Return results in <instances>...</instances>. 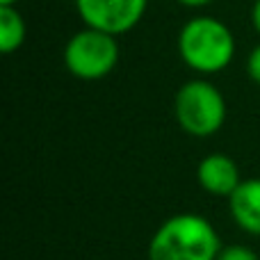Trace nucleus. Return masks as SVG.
<instances>
[{
  "instance_id": "nucleus-3",
  "label": "nucleus",
  "mask_w": 260,
  "mask_h": 260,
  "mask_svg": "<svg viewBox=\"0 0 260 260\" xmlns=\"http://www.w3.org/2000/svg\"><path fill=\"white\" fill-rule=\"evenodd\" d=\"M174 117L183 133H187L189 137L206 139L224 128L229 108L219 87L206 78H194L176 91Z\"/></svg>"
},
{
  "instance_id": "nucleus-11",
  "label": "nucleus",
  "mask_w": 260,
  "mask_h": 260,
  "mask_svg": "<svg viewBox=\"0 0 260 260\" xmlns=\"http://www.w3.org/2000/svg\"><path fill=\"white\" fill-rule=\"evenodd\" d=\"M176 3L187 7V9H201V7H208L212 0H176Z\"/></svg>"
},
{
  "instance_id": "nucleus-4",
  "label": "nucleus",
  "mask_w": 260,
  "mask_h": 260,
  "mask_svg": "<svg viewBox=\"0 0 260 260\" xmlns=\"http://www.w3.org/2000/svg\"><path fill=\"white\" fill-rule=\"evenodd\" d=\"M62 59L67 71L78 80H103L119 64V41L114 35L85 25L69 37Z\"/></svg>"
},
{
  "instance_id": "nucleus-6",
  "label": "nucleus",
  "mask_w": 260,
  "mask_h": 260,
  "mask_svg": "<svg viewBox=\"0 0 260 260\" xmlns=\"http://www.w3.org/2000/svg\"><path fill=\"white\" fill-rule=\"evenodd\" d=\"M197 180L210 197L229 199L242 183L240 165L226 153H210L197 167Z\"/></svg>"
},
{
  "instance_id": "nucleus-5",
  "label": "nucleus",
  "mask_w": 260,
  "mask_h": 260,
  "mask_svg": "<svg viewBox=\"0 0 260 260\" xmlns=\"http://www.w3.org/2000/svg\"><path fill=\"white\" fill-rule=\"evenodd\" d=\"M73 5L87 27L119 37L137 27L148 0H73Z\"/></svg>"
},
{
  "instance_id": "nucleus-13",
  "label": "nucleus",
  "mask_w": 260,
  "mask_h": 260,
  "mask_svg": "<svg viewBox=\"0 0 260 260\" xmlns=\"http://www.w3.org/2000/svg\"><path fill=\"white\" fill-rule=\"evenodd\" d=\"M0 5H18V0H0Z\"/></svg>"
},
{
  "instance_id": "nucleus-7",
  "label": "nucleus",
  "mask_w": 260,
  "mask_h": 260,
  "mask_svg": "<svg viewBox=\"0 0 260 260\" xmlns=\"http://www.w3.org/2000/svg\"><path fill=\"white\" fill-rule=\"evenodd\" d=\"M229 212L240 231L260 238V178H247L229 197Z\"/></svg>"
},
{
  "instance_id": "nucleus-12",
  "label": "nucleus",
  "mask_w": 260,
  "mask_h": 260,
  "mask_svg": "<svg viewBox=\"0 0 260 260\" xmlns=\"http://www.w3.org/2000/svg\"><path fill=\"white\" fill-rule=\"evenodd\" d=\"M251 23H253V27H256V32L260 35V0H256L251 7Z\"/></svg>"
},
{
  "instance_id": "nucleus-2",
  "label": "nucleus",
  "mask_w": 260,
  "mask_h": 260,
  "mask_svg": "<svg viewBox=\"0 0 260 260\" xmlns=\"http://www.w3.org/2000/svg\"><path fill=\"white\" fill-rule=\"evenodd\" d=\"M238 41L231 27L215 16H194L178 32V55L199 76H215L231 67Z\"/></svg>"
},
{
  "instance_id": "nucleus-8",
  "label": "nucleus",
  "mask_w": 260,
  "mask_h": 260,
  "mask_svg": "<svg viewBox=\"0 0 260 260\" xmlns=\"http://www.w3.org/2000/svg\"><path fill=\"white\" fill-rule=\"evenodd\" d=\"M27 25L16 5H0V48L5 55H12L25 44Z\"/></svg>"
},
{
  "instance_id": "nucleus-9",
  "label": "nucleus",
  "mask_w": 260,
  "mask_h": 260,
  "mask_svg": "<svg viewBox=\"0 0 260 260\" xmlns=\"http://www.w3.org/2000/svg\"><path fill=\"white\" fill-rule=\"evenodd\" d=\"M217 260H260V256L247 244H226L221 247Z\"/></svg>"
},
{
  "instance_id": "nucleus-1",
  "label": "nucleus",
  "mask_w": 260,
  "mask_h": 260,
  "mask_svg": "<svg viewBox=\"0 0 260 260\" xmlns=\"http://www.w3.org/2000/svg\"><path fill=\"white\" fill-rule=\"evenodd\" d=\"M221 238L210 219L197 212H180L155 229L146 247L148 260H217Z\"/></svg>"
},
{
  "instance_id": "nucleus-10",
  "label": "nucleus",
  "mask_w": 260,
  "mask_h": 260,
  "mask_svg": "<svg viewBox=\"0 0 260 260\" xmlns=\"http://www.w3.org/2000/svg\"><path fill=\"white\" fill-rule=\"evenodd\" d=\"M247 76L251 78L256 85H260V44L253 46L247 57Z\"/></svg>"
}]
</instances>
